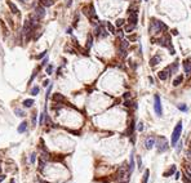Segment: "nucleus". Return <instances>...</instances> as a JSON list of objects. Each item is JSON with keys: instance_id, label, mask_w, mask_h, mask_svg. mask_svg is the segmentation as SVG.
Returning <instances> with one entry per match:
<instances>
[{"instance_id": "obj_62", "label": "nucleus", "mask_w": 191, "mask_h": 183, "mask_svg": "<svg viewBox=\"0 0 191 183\" xmlns=\"http://www.w3.org/2000/svg\"><path fill=\"white\" fill-rule=\"evenodd\" d=\"M145 1H149V0H145Z\"/></svg>"}, {"instance_id": "obj_42", "label": "nucleus", "mask_w": 191, "mask_h": 183, "mask_svg": "<svg viewBox=\"0 0 191 183\" xmlns=\"http://www.w3.org/2000/svg\"><path fill=\"white\" fill-rule=\"evenodd\" d=\"M128 40H129V41H136V40H137V35H130L129 38H128Z\"/></svg>"}, {"instance_id": "obj_25", "label": "nucleus", "mask_w": 191, "mask_h": 183, "mask_svg": "<svg viewBox=\"0 0 191 183\" xmlns=\"http://www.w3.org/2000/svg\"><path fill=\"white\" fill-rule=\"evenodd\" d=\"M106 27H107V30H108L111 34H116V30H115V27H114V25H112V23L107 22V23H106Z\"/></svg>"}, {"instance_id": "obj_43", "label": "nucleus", "mask_w": 191, "mask_h": 183, "mask_svg": "<svg viewBox=\"0 0 191 183\" xmlns=\"http://www.w3.org/2000/svg\"><path fill=\"white\" fill-rule=\"evenodd\" d=\"M35 76H36V71H34V74H32V76H31V77H30V80H28V83H30V84H31V83H32V81H34V79H35Z\"/></svg>"}, {"instance_id": "obj_37", "label": "nucleus", "mask_w": 191, "mask_h": 183, "mask_svg": "<svg viewBox=\"0 0 191 183\" xmlns=\"http://www.w3.org/2000/svg\"><path fill=\"white\" fill-rule=\"evenodd\" d=\"M137 130H140V132H142V130H143V122L142 121H140L137 124Z\"/></svg>"}, {"instance_id": "obj_24", "label": "nucleus", "mask_w": 191, "mask_h": 183, "mask_svg": "<svg viewBox=\"0 0 191 183\" xmlns=\"http://www.w3.org/2000/svg\"><path fill=\"white\" fill-rule=\"evenodd\" d=\"M124 23H125V21L123 20V18H119V20H116V22H115V26H116L118 28H121L123 26H124Z\"/></svg>"}, {"instance_id": "obj_6", "label": "nucleus", "mask_w": 191, "mask_h": 183, "mask_svg": "<svg viewBox=\"0 0 191 183\" xmlns=\"http://www.w3.org/2000/svg\"><path fill=\"white\" fill-rule=\"evenodd\" d=\"M156 44H159L160 47H163V48H168L169 45H172V40H170V36L168 35V34H165V35H163L162 38H159L158 40H156Z\"/></svg>"}, {"instance_id": "obj_1", "label": "nucleus", "mask_w": 191, "mask_h": 183, "mask_svg": "<svg viewBox=\"0 0 191 183\" xmlns=\"http://www.w3.org/2000/svg\"><path fill=\"white\" fill-rule=\"evenodd\" d=\"M149 31H151L152 34H156V32H164V34H165V32L168 31V26L164 23V22L158 21V20H155V18H152Z\"/></svg>"}, {"instance_id": "obj_13", "label": "nucleus", "mask_w": 191, "mask_h": 183, "mask_svg": "<svg viewBox=\"0 0 191 183\" xmlns=\"http://www.w3.org/2000/svg\"><path fill=\"white\" fill-rule=\"evenodd\" d=\"M137 22H138V16H137V13H133V14H128V23H130V25H134V26H137Z\"/></svg>"}, {"instance_id": "obj_50", "label": "nucleus", "mask_w": 191, "mask_h": 183, "mask_svg": "<svg viewBox=\"0 0 191 183\" xmlns=\"http://www.w3.org/2000/svg\"><path fill=\"white\" fill-rule=\"evenodd\" d=\"M43 85H44V87H49V80H44Z\"/></svg>"}, {"instance_id": "obj_38", "label": "nucleus", "mask_w": 191, "mask_h": 183, "mask_svg": "<svg viewBox=\"0 0 191 183\" xmlns=\"http://www.w3.org/2000/svg\"><path fill=\"white\" fill-rule=\"evenodd\" d=\"M137 165H138V168H142V159H141V156H137Z\"/></svg>"}, {"instance_id": "obj_33", "label": "nucleus", "mask_w": 191, "mask_h": 183, "mask_svg": "<svg viewBox=\"0 0 191 183\" xmlns=\"http://www.w3.org/2000/svg\"><path fill=\"white\" fill-rule=\"evenodd\" d=\"M37 93H39V87H34L31 89V95H37Z\"/></svg>"}, {"instance_id": "obj_17", "label": "nucleus", "mask_w": 191, "mask_h": 183, "mask_svg": "<svg viewBox=\"0 0 191 183\" xmlns=\"http://www.w3.org/2000/svg\"><path fill=\"white\" fill-rule=\"evenodd\" d=\"M93 45V35L92 34H89L88 38H87V44H85V48H87V50H89Z\"/></svg>"}, {"instance_id": "obj_11", "label": "nucleus", "mask_w": 191, "mask_h": 183, "mask_svg": "<svg viewBox=\"0 0 191 183\" xmlns=\"http://www.w3.org/2000/svg\"><path fill=\"white\" fill-rule=\"evenodd\" d=\"M34 13H35L36 16L39 17V20H42V18L45 17V9H44V7H42V5H40V7H36V8H35V12H34Z\"/></svg>"}, {"instance_id": "obj_29", "label": "nucleus", "mask_w": 191, "mask_h": 183, "mask_svg": "<svg viewBox=\"0 0 191 183\" xmlns=\"http://www.w3.org/2000/svg\"><path fill=\"white\" fill-rule=\"evenodd\" d=\"M14 112H16V115L18 117H23L25 116V112L22 110H20V108H16V110H14Z\"/></svg>"}, {"instance_id": "obj_28", "label": "nucleus", "mask_w": 191, "mask_h": 183, "mask_svg": "<svg viewBox=\"0 0 191 183\" xmlns=\"http://www.w3.org/2000/svg\"><path fill=\"white\" fill-rule=\"evenodd\" d=\"M134 28H136V26H134V25H130V23H129V25H127V26H125L124 31L129 34V32H132V31H133Z\"/></svg>"}, {"instance_id": "obj_53", "label": "nucleus", "mask_w": 191, "mask_h": 183, "mask_svg": "<svg viewBox=\"0 0 191 183\" xmlns=\"http://www.w3.org/2000/svg\"><path fill=\"white\" fill-rule=\"evenodd\" d=\"M71 4H72V0H67V7H71Z\"/></svg>"}, {"instance_id": "obj_39", "label": "nucleus", "mask_w": 191, "mask_h": 183, "mask_svg": "<svg viewBox=\"0 0 191 183\" xmlns=\"http://www.w3.org/2000/svg\"><path fill=\"white\" fill-rule=\"evenodd\" d=\"M50 92H52V85H49L48 87V90H47V94H45V99L49 98V95H50Z\"/></svg>"}, {"instance_id": "obj_41", "label": "nucleus", "mask_w": 191, "mask_h": 183, "mask_svg": "<svg viewBox=\"0 0 191 183\" xmlns=\"http://www.w3.org/2000/svg\"><path fill=\"white\" fill-rule=\"evenodd\" d=\"M35 159H36V155L35 154H31V156H30V163L34 164V163H35Z\"/></svg>"}, {"instance_id": "obj_3", "label": "nucleus", "mask_w": 191, "mask_h": 183, "mask_svg": "<svg viewBox=\"0 0 191 183\" xmlns=\"http://www.w3.org/2000/svg\"><path fill=\"white\" fill-rule=\"evenodd\" d=\"M128 49H129V40H121V43L119 44V49H118V54L120 58H127L128 55Z\"/></svg>"}, {"instance_id": "obj_44", "label": "nucleus", "mask_w": 191, "mask_h": 183, "mask_svg": "<svg viewBox=\"0 0 191 183\" xmlns=\"http://www.w3.org/2000/svg\"><path fill=\"white\" fill-rule=\"evenodd\" d=\"M128 63H129V65H130V67H132L133 70H136V68H137V65H136V63H134V62H132V61H129Z\"/></svg>"}, {"instance_id": "obj_52", "label": "nucleus", "mask_w": 191, "mask_h": 183, "mask_svg": "<svg viewBox=\"0 0 191 183\" xmlns=\"http://www.w3.org/2000/svg\"><path fill=\"white\" fill-rule=\"evenodd\" d=\"M186 175L189 177L190 179H191V171H189V170H186Z\"/></svg>"}, {"instance_id": "obj_34", "label": "nucleus", "mask_w": 191, "mask_h": 183, "mask_svg": "<svg viewBox=\"0 0 191 183\" xmlns=\"http://www.w3.org/2000/svg\"><path fill=\"white\" fill-rule=\"evenodd\" d=\"M44 166H45V160H44V159H40V163H39V169H40V170H43V169H44Z\"/></svg>"}, {"instance_id": "obj_16", "label": "nucleus", "mask_w": 191, "mask_h": 183, "mask_svg": "<svg viewBox=\"0 0 191 183\" xmlns=\"http://www.w3.org/2000/svg\"><path fill=\"white\" fill-rule=\"evenodd\" d=\"M8 7H9V9L12 10V13H13V14H18V13H20V10H18V8H17V5L14 4L13 1H10V0H9V1H8Z\"/></svg>"}, {"instance_id": "obj_4", "label": "nucleus", "mask_w": 191, "mask_h": 183, "mask_svg": "<svg viewBox=\"0 0 191 183\" xmlns=\"http://www.w3.org/2000/svg\"><path fill=\"white\" fill-rule=\"evenodd\" d=\"M155 146H156V148H158V151L160 152V154L168 151V148H169V143H168L167 138H164V137H159L158 141H156V143H155Z\"/></svg>"}, {"instance_id": "obj_18", "label": "nucleus", "mask_w": 191, "mask_h": 183, "mask_svg": "<svg viewBox=\"0 0 191 183\" xmlns=\"http://www.w3.org/2000/svg\"><path fill=\"white\" fill-rule=\"evenodd\" d=\"M182 81H183V75L181 74V75H178V76L173 80V87H178V85H181Z\"/></svg>"}, {"instance_id": "obj_51", "label": "nucleus", "mask_w": 191, "mask_h": 183, "mask_svg": "<svg viewBox=\"0 0 191 183\" xmlns=\"http://www.w3.org/2000/svg\"><path fill=\"white\" fill-rule=\"evenodd\" d=\"M186 170L191 171V164H186Z\"/></svg>"}, {"instance_id": "obj_26", "label": "nucleus", "mask_w": 191, "mask_h": 183, "mask_svg": "<svg viewBox=\"0 0 191 183\" xmlns=\"http://www.w3.org/2000/svg\"><path fill=\"white\" fill-rule=\"evenodd\" d=\"M34 104V99H25L23 101V106L26 107V108H30Z\"/></svg>"}, {"instance_id": "obj_12", "label": "nucleus", "mask_w": 191, "mask_h": 183, "mask_svg": "<svg viewBox=\"0 0 191 183\" xmlns=\"http://www.w3.org/2000/svg\"><path fill=\"white\" fill-rule=\"evenodd\" d=\"M162 62V57H160V55H154V57H151L150 58V61H149V63H150V66L151 67H155L156 65H159V63Z\"/></svg>"}, {"instance_id": "obj_40", "label": "nucleus", "mask_w": 191, "mask_h": 183, "mask_svg": "<svg viewBox=\"0 0 191 183\" xmlns=\"http://www.w3.org/2000/svg\"><path fill=\"white\" fill-rule=\"evenodd\" d=\"M182 181L185 182V183H191V179H190L189 177H187L186 174H185V175H183V177H182Z\"/></svg>"}, {"instance_id": "obj_5", "label": "nucleus", "mask_w": 191, "mask_h": 183, "mask_svg": "<svg viewBox=\"0 0 191 183\" xmlns=\"http://www.w3.org/2000/svg\"><path fill=\"white\" fill-rule=\"evenodd\" d=\"M154 110L158 116H163V106H162V101H160V97L156 94L154 97Z\"/></svg>"}, {"instance_id": "obj_14", "label": "nucleus", "mask_w": 191, "mask_h": 183, "mask_svg": "<svg viewBox=\"0 0 191 183\" xmlns=\"http://www.w3.org/2000/svg\"><path fill=\"white\" fill-rule=\"evenodd\" d=\"M167 68L169 70L170 75H173V74H176V72H177V70H178V61H174V62L172 63L170 66H168Z\"/></svg>"}, {"instance_id": "obj_19", "label": "nucleus", "mask_w": 191, "mask_h": 183, "mask_svg": "<svg viewBox=\"0 0 191 183\" xmlns=\"http://www.w3.org/2000/svg\"><path fill=\"white\" fill-rule=\"evenodd\" d=\"M18 133H25L26 130H27V122L26 121H22L21 124H20V126H18Z\"/></svg>"}, {"instance_id": "obj_56", "label": "nucleus", "mask_w": 191, "mask_h": 183, "mask_svg": "<svg viewBox=\"0 0 191 183\" xmlns=\"http://www.w3.org/2000/svg\"><path fill=\"white\" fill-rule=\"evenodd\" d=\"M5 179V175H0V182H3Z\"/></svg>"}, {"instance_id": "obj_55", "label": "nucleus", "mask_w": 191, "mask_h": 183, "mask_svg": "<svg viewBox=\"0 0 191 183\" xmlns=\"http://www.w3.org/2000/svg\"><path fill=\"white\" fill-rule=\"evenodd\" d=\"M67 34H72V28H71V27L67 28Z\"/></svg>"}, {"instance_id": "obj_21", "label": "nucleus", "mask_w": 191, "mask_h": 183, "mask_svg": "<svg viewBox=\"0 0 191 183\" xmlns=\"http://www.w3.org/2000/svg\"><path fill=\"white\" fill-rule=\"evenodd\" d=\"M136 122H134V120H130V125H129V128H128V134L129 136H133V133H134V128H136Z\"/></svg>"}, {"instance_id": "obj_45", "label": "nucleus", "mask_w": 191, "mask_h": 183, "mask_svg": "<svg viewBox=\"0 0 191 183\" xmlns=\"http://www.w3.org/2000/svg\"><path fill=\"white\" fill-rule=\"evenodd\" d=\"M45 54H47V50H44V52H43V53H40V54H39V55H37V57H36V58H39V59H40V58H43V57H45Z\"/></svg>"}, {"instance_id": "obj_58", "label": "nucleus", "mask_w": 191, "mask_h": 183, "mask_svg": "<svg viewBox=\"0 0 191 183\" xmlns=\"http://www.w3.org/2000/svg\"><path fill=\"white\" fill-rule=\"evenodd\" d=\"M176 179H179V173H178V171L176 173Z\"/></svg>"}, {"instance_id": "obj_8", "label": "nucleus", "mask_w": 191, "mask_h": 183, "mask_svg": "<svg viewBox=\"0 0 191 183\" xmlns=\"http://www.w3.org/2000/svg\"><path fill=\"white\" fill-rule=\"evenodd\" d=\"M154 146H155V138L154 137H147L145 139V147H146V150H151Z\"/></svg>"}, {"instance_id": "obj_61", "label": "nucleus", "mask_w": 191, "mask_h": 183, "mask_svg": "<svg viewBox=\"0 0 191 183\" xmlns=\"http://www.w3.org/2000/svg\"><path fill=\"white\" fill-rule=\"evenodd\" d=\"M0 171H1V166H0Z\"/></svg>"}, {"instance_id": "obj_23", "label": "nucleus", "mask_w": 191, "mask_h": 183, "mask_svg": "<svg viewBox=\"0 0 191 183\" xmlns=\"http://www.w3.org/2000/svg\"><path fill=\"white\" fill-rule=\"evenodd\" d=\"M149 177H150V170H149V169H146V170H145V173H143V178H142V183H147Z\"/></svg>"}, {"instance_id": "obj_49", "label": "nucleus", "mask_w": 191, "mask_h": 183, "mask_svg": "<svg viewBox=\"0 0 191 183\" xmlns=\"http://www.w3.org/2000/svg\"><path fill=\"white\" fill-rule=\"evenodd\" d=\"M32 124H34V125L36 124V114H34V115H32Z\"/></svg>"}, {"instance_id": "obj_32", "label": "nucleus", "mask_w": 191, "mask_h": 183, "mask_svg": "<svg viewBox=\"0 0 191 183\" xmlns=\"http://www.w3.org/2000/svg\"><path fill=\"white\" fill-rule=\"evenodd\" d=\"M45 112H43V114H40V117H39V124L40 125H43V122H44V119H45Z\"/></svg>"}, {"instance_id": "obj_48", "label": "nucleus", "mask_w": 191, "mask_h": 183, "mask_svg": "<svg viewBox=\"0 0 191 183\" xmlns=\"http://www.w3.org/2000/svg\"><path fill=\"white\" fill-rule=\"evenodd\" d=\"M47 63H48V58H44L42 61V66H47Z\"/></svg>"}, {"instance_id": "obj_60", "label": "nucleus", "mask_w": 191, "mask_h": 183, "mask_svg": "<svg viewBox=\"0 0 191 183\" xmlns=\"http://www.w3.org/2000/svg\"><path fill=\"white\" fill-rule=\"evenodd\" d=\"M21 1H22V3H25V1H26V0H21Z\"/></svg>"}, {"instance_id": "obj_27", "label": "nucleus", "mask_w": 191, "mask_h": 183, "mask_svg": "<svg viewBox=\"0 0 191 183\" xmlns=\"http://www.w3.org/2000/svg\"><path fill=\"white\" fill-rule=\"evenodd\" d=\"M176 171V165H172L170 166V169L168 170V171H165V173H164V177H168V175H172Z\"/></svg>"}, {"instance_id": "obj_2", "label": "nucleus", "mask_w": 191, "mask_h": 183, "mask_svg": "<svg viewBox=\"0 0 191 183\" xmlns=\"http://www.w3.org/2000/svg\"><path fill=\"white\" fill-rule=\"evenodd\" d=\"M181 133H182V121L179 120L177 122V125H176L173 133H172V138H170V144L173 146V147L177 144V142L179 141V138H181Z\"/></svg>"}, {"instance_id": "obj_15", "label": "nucleus", "mask_w": 191, "mask_h": 183, "mask_svg": "<svg viewBox=\"0 0 191 183\" xmlns=\"http://www.w3.org/2000/svg\"><path fill=\"white\" fill-rule=\"evenodd\" d=\"M133 170H134V155H133V152L130 154V161H129V166H128V174L130 175L133 173Z\"/></svg>"}, {"instance_id": "obj_30", "label": "nucleus", "mask_w": 191, "mask_h": 183, "mask_svg": "<svg viewBox=\"0 0 191 183\" xmlns=\"http://www.w3.org/2000/svg\"><path fill=\"white\" fill-rule=\"evenodd\" d=\"M182 144H183L182 141H178L177 144H176V151H177L178 154H179V152H181V150H182Z\"/></svg>"}, {"instance_id": "obj_59", "label": "nucleus", "mask_w": 191, "mask_h": 183, "mask_svg": "<svg viewBox=\"0 0 191 183\" xmlns=\"http://www.w3.org/2000/svg\"><path fill=\"white\" fill-rule=\"evenodd\" d=\"M10 183H16V181H14V179H10Z\"/></svg>"}, {"instance_id": "obj_31", "label": "nucleus", "mask_w": 191, "mask_h": 183, "mask_svg": "<svg viewBox=\"0 0 191 183\" xmlns=\"http://www.w3.org/2000/svg\"><path fill=\"white\" fill-rule=\"evenodd\" d=\"M177 108H178L179 111H182V112H186V111H187V106H186V104H178Z\"/></svg>"}, {"instance_id": "obj_22", "label": "nucleus", "mask_w": 191, "mask_h": 183, "mask_svg": "<svg viewBox=\"0 0 191 183\" xmlns=\"http://www.w3.org/2000/svg\"><path fill=\"white\" fill-rule=\"evenodd\" d=\"M54 3V0H40V4L43 7H52Z\"/></svg>"}, {"instance_id": "obj_10", "label": "nucleus", "mask_w": 191, "mask_h": 183, "mask_svg": "<svg viewBox=\"0 0 191 183\" xmlns=\"http://www.w3.org/2000/svg\"><path fill=\"white\" fill-rule=\"evenodd\" d=\"M183 71H185L187 75L191 74V58H187L183 61Z\"/></svg>"}, {"instance_id": "obj_7", "label": "nucleus", "mask_w": 191, "mask_h": 183, "mask_svg": "<svg viewBox=\"0 0 191 183\" xmlns=\"http://www.w3.org/2000/svg\"><path fill=\"white\" fill-rule=\"evenodd\" d=\"M94 35L97 38H107L108 32H107V30L105 28L103 25H97V27L94 30Z\"/></svg>"}, {"instance_id": "obj_54", "label": "nucleus", "mask_w": 191, "mask_h": 183, "mask_svg": "<svg viewBox=\"0 0 191 183\" xmlns=\"http://www.w3.org/2000/svg\"><path fill=\"white\" fill-rule=\"evenodd\" d=\"M149 81H150V84H154V79H152V77H151V76H150V77H149Z\"/></svg>"}, {"instance_id": "obj_57", "label": "nucleus", "mask_w": 191, "mask_h": 183, "mask_svg": "<svg viewBox=\"0 0 191 183\" xmlns=\"http://www.w3.org/2000/svg\"><path fill=\"white\" fill-rule=\"evenodd\" d=\"M172 34H173V35H178V32H177V30H172Z\"/></svg>"}, {"instance_id": "obj_9", "label": "nucleus", "mask_w": 191, "mask_h": 183, "mask_svg": "<svg viewBox=\"0 0 191 183\" xmlns=\"http://www.w3.org/2000/svg\"><path fill=\"white\" fill-rule=\"evenodd\" d=\"M170 76V72H169V70L165 68V70H163V71H160V72H158V77L160 80H163V81H165L168 77Z\"/></svg>"}, {"instance_id": "obj_35", "label": "nucleus", "mask_w": 191, "mask_h": 183, "mask_svg": "<svg viewBox=\"0 0 191 183\" xmlns=\"http://www.w3.org/2000/svg\"><path fill=\"white\" fill-rule=\"evenodd\" d=\"M116 34H118V36H119V39H121L123 40V38H124V31H123L121 28H119L118 31H116Z\"/></svg>"}, {"instance_id": "obj_47", "label": "nucleus", "mask_w": 191, "mask_h": 183, "mask_svg": "<svg viewBox=\"0 0 191 183\" xmlns=\"http://www.w3.org/2000/svg\"><path fill=\"white\" fill-rule=\"evenodd\" d=\"M128 98H130V93L127 92V93H124V99H128Z\"/></svg>"}, {"instance_id": "obj_36", "label": "nucleus", "mask_w": 191, "mask_h": 183, "mask_svg": "<svg viewBox=\"0 0 191 183\" xmlns=\"http://www.w3.org/2000/svg\"><path fill=\"white\" fill-rule=\"evenodd\" d=\"M52 72H53V66L48 65L47 66V74H48V75H52Z\"/></svg>"}, {"instance_id": "obj_46", "label": "nucleus", "mask_w": 191, "mask_h": 183, "mask_svg": "<svg viewBox=\"0 0 191 183\" xmlns=\"http://www.w3.org/2000/svg\"><path fill=\"white\" fill-rule=\"evenodd\" d=\"M186 156H187V159H189V160H191V148L186 152Z\"/></svg>"}, {"instance_id": "obj_20", "label": "nucleus", "mask_w": 191, "mask_h": 183, "mask_svg": "<svg viewBox=\"0 0 191 183\" xmlns=\"http://www.w3.org/2000/svg\"><path fill=\"white\" fill-rule=\"evenodd\" d=\"M53 101L54 102H63V101H65V97L62 94H59V93H56L53 95Z\"/></svg>"}]
</instances>
